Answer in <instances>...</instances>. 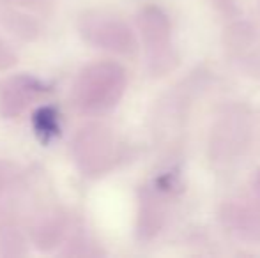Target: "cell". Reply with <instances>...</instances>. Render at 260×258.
Wrapping results in <instances>:
<instances>
[{
    "mask_svg": "<svg viewBox=\"0 0 260 258\" xmlns=\"http://www.w3.org/2000/svg\"><path fill=\"white\" fill-rule=\"evenodd\" d=\"M32 124H34L36 134L43 143H48L53 136L58 134V115L52 106H43L32 115Z\"/></svg>",
    "mask_w": 260,
    "mask_h": 258,
    "instance_id": "1",
    "label": "cell"
}]
</instances>
